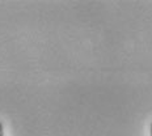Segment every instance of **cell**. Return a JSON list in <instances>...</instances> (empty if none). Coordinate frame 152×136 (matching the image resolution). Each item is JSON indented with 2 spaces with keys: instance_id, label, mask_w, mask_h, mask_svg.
<instances>
[{
  "instance_id": "6da1fadb",
  "label": "cell",
  "mask_w": 152,
  "mask_h": 136,
  "mask_svg": "<svg viewBox=\"0 0 152 136\" xmlns=\"http://www.w3.org/2000/svg\"><path fill=\"white\" fill-rule=\"evenodd\" d=\"M0 136H4V127H3L1 122H0Z\"/></svg>"
},
{
  "instance_id": "7a4b0ae2",
  "label": "cell",
  "mask_w": 152,
  "mask_h": 136,
  "mask_svg": "<svg viewBox=\"0 0 152 136\" xmlns=\"http://www.w3.org/2000/svg\"><path fill=\"white\" fill-rule=\"evenodd\" d=\"M151 136H152V123H151Z\"/></svg>"
}]
</instances>
